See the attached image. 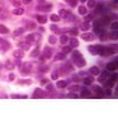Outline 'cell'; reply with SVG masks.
Segmentation results:
<instances>
[{"mask_svg": "<svg viewBox=\"0 0 118 132\" xmlns=\"http://www.w3.org/2000/svg\"><path fill=\"white\" fill-rule=\"evenodd\" d=\"M88 51L91 52V54L92 55H96L97 54V52H96V46H88Z\"/></svg>", "mask_w": 118, "mask_h": 132, "instance_id": "cell-36", "label": "cell"}, {"mask_svg": "<svg viewBox=\"0 0 118 132\" xmlns=\"http://www.w3.org/2000/svg\"><path fill=\"white\" fill-rule=\"evenodd\" d=\"M89 73L93 75H99V73H101V70H99L97 66H93V67L89 68Z\"/></svg>", "mask_w": 118, "mask_h": 132, "instance_id": "cell-18", "label": "cell"}, {"mask_svg": "<svg viewBox=\"0 0 118 132\" xmlns=\"http://www.w3.org/2000/svg\"><path fill=\"white\" fill-rule=\"evenodd\" d=\"M21 1H22V3H24V5H29L32 0H21Z\"/></svg>", "mask_w": 118, "mask_h": 132, "instance_id": "cell-55", "label": "cell"}, {"mask_svg": "<svg viewBox=\"0 0 118 132\" xmlns=\"http://www.w3.org/2000/svg\"><path fill=\"white\" fill-rule=\"evenodd\" d=\"M50 29H51V30H52V31H55V30H56V29H58V26H56V25H55V24H52V25H51V26H50Z\"/></svg>", "mask_w": 118, "mask_h": 132, "instance_id": "cell-54", "label": "cell"}, {"mask_svg": "<svg viewBox=\"0 0 118 132\" xmlns=\"http://www.w3.org/2000/svg\"><path fill=\"white\" fill-rule=\"evenodd\" d=\"M44 97H45V93H44L41 88H36L35 90H34L33 95H32V98H34V99H36V98H44Z\"/></svg>", "mask_w": 118, "mask_h": 132, "instance_id": "cell-3", "label": "cell"}, {"mask_svg": "<svg viewBox=\"0 0 118 132\" xmlns=\"http://www.w3.org/2000/svg\"><path fill=\"white\" fill-rule=\"evenodd\" d=\"M15 79H16V75L13 74V73L9 74V80H11V82H12V80H15Z\"/></svg>", "mask_w": 118, "mask_h": 132, "instance_id": "cell-49", "label": "cell"}, {"mask_svg": "<svg viewBox=\"0 0 118 132\" xmlns=\"http://www.w3.org/2000/svg\"><path fill=\"white\" fill-rule=\"evenodd\" d=\"M66 1H67V3L68 5L71 6V7H75V6H76V0H66Z\"/></svg>", "mask_w": 118, "mask_h": 132, "instance_id": "cell-45", "label": "cell"}, {"mask_svg": "<svg viewBox=\"0 0 118 132\" xmlns=\"http://www.w3.org/2000/svg\"><path fill=\"white\" fill-rule=\"evenodd\" d=\"M94 90L96 91V96H97V98H101V97H104V93H103V91H101L97 86H94Z\"/></svg>", "mask_w": 118, "mask_h": 132, "instance_id": "cell-24", "label": "cell"}, {"mask_svg": "<svg viewBox=\"0 0 118 132\" xmlns=\"http://www.w3.org/2000/svg\"><path fill=\"white\" fill-rule=\"evenodd\" d=\"M81 1H82V2H85V1H86V0H81Z\"/></svg>", "mask_w": 118, "mask_h": 132, "instance_id": "cell-57", "label": "cell"}, {"mask_svg": "<svg viewBox=\"0 0 118 132\" xmlns=\"http://www.w3.org/2000/svg\"><path fill=\"white\" fill-rule=\"evenodd\" d=\"M49 83V79H46V78H43L41 80V85H44V84H48Z\"/></svg>", "mask_w": 118, "mask_h": 132, "instance_id": "cell-53", "label": "cell"}, {"mask_svg": "<svg viewBox=\"0 0 118 132\" xmlns=\"http://www.w3.org/2000/svg\"><path fill=\"white\" fill-rule=\"evenodd\" d=\"M81 57H82V54H81L78 51H74V52H73V54H72V61L74 63L76 62L77 60H80Z\"/></svg>", "mask_w": 118, "mask_h": 132, "instance_id": "cell-15", "label": "cell"}, {"mask_svg": "<svg viewBox=\"0 0 118 132\" xmlns=\"http://www.w3.org/2000/svg\"><path fill=\"white\" fill-rule=\"evenodd\" d=\"M46 90H48V91H52V90H53V85L49 84V83H48V84H46Z\"/></svg>", "mask_w": 118, "mask_h": 132, "instance_id": "cell-47", "label": "cell"}, {"mask_svg": "<svg viewBox=\"0 0 118 132\" xmlns=\"http://www.w3.org/2000/svg\"><path fill=\"white\" fill-rule=\"evenodd\" d=\"M109 22H110V18H108V17H104L101 20H99V23H101V25H106V24H109Z\"/></svg>", "mask_w": 118, "mask_h": 132, "instance_id": "cell-22", "label": "cell"}, {"mask_svg": "<svg viewBox=\"0 0 118 132\" xmlns=\"http://www.w3.org/2000/svg\"><path fill=\"white\" fill-rule=\"evenodd\" d=\"M39 54H40V48H39V46L35 47L31 53H30V55H31L32 57H36V56H39Z\"/></svg>", "mask_w": 118, "mask_h": 132, "instance_id": "cell-29", "label": "cell"}, {"mask_svg": "<svg viewBox=\"0 0 118 132\" xmlns=\"http://www.w3.org/2000/svg\"><path fill=\"white\" fill-rule=\"evenodd\" d=\"M89 29H91V23H89V22L85 21L84 23L81 25V30H82V31H88Z\"/></svg>", "mask_w": 118, "mask_h": 132, "instance_id": "cell-19", "label": "cell"}, {"mask_svg": "<svg viewBox=\"0 0 118 132\" xmlns=\"http://www.w3.org/2000/svg\"><path fill=\"white\" fill-rule=\"evenodd\" d=\"M21 3H22V1H21V0H12V5L15 6L16 8H19V7H21Z\"/></svg>", "mask_w": 118, "mask_h": 132, "instance_id": "cell-38", "label": "cell"}, {"mask_svg": "<svg viewBox=\"0 0 118 132\" xmlns=\"http://www.w3.org/2000/svg\"><path fill=\"white\" fill-rule=\"evenodd\" d=\"M78 13L82 15V16L86 15L87 13V8L84 7V6H80V7H78Z\"/></svg>", "mask_w": 118, "mask_h": 132, "instance_id": "cell-27", "label": "cell"}, {"mask_svg": "<svg viewBox=\"0 0 118 132\" xmlns=\"http://www.w3.org/2000/svg\"><path fill=\"white\" fill-rule=\"evenodd\" d=\"M95 6H96V2H95V0H88L87 7H88V8H94Z\"/></svg>", "mask_w": 118, "mask_h": 132, "instance_id": "cell-41", "label": "cell"}, {"mask_svg": "<svg viewBox=\"0 0 118 132\" xmlns=\"http://www.w3.org/2000/svg\"><path fill=\"white\" fill-rule=\"evenodd\" d=\"M38 39H40V34H30V35L27 36L25 42H27L29 45H32V44L35 43Z\"/></svg>", "mask_w": 118, "mask_h": 132, "instance_id": "cell-2", "label": "cell"}, {"mask_svg": "<svg viewBox=\"0 0 118 132\" xmlns=\"http://www.w3.org/2000/svg\"><path fill=\"white\" fill-rule=\"evenodd\" d=\"M65 58H66V54L64 53H59L55 56V61H64Z\"/></svg>", "mask_w": 118, "mask_h": 132, "instance_id": "cell-25", "label": "cell"}, {"mask_svg": "<svg viewBox=\"0 0 118 132\" xmlns=\"http://www.w3.org/2000/svg\"><path fill=\"white\" fill-rule=\"evenodd\" d=\"M71 51H72V47H71V46H64V47H63V53H64V54H68V53H71Z\"/></svg>", "mask_w": 118, "mask_h": 132, "instance_id": "cell-40", "label": "cell"}, {"mask_svg": "<svg viewBox=\"0 0 118 132\" xmlns=\"http://www.w3.org/2000/svg\"><path fill=\"white\" fill-rule=\"evenodd\" d=\"M51 9H52V6L46 5V3H44V5H39L38 7H36V10H39V11H50Z\"/></svg>", "mask_w": 118, "mask_h": 132, "instance_id": "cell-7", "label": "cell"}, {"mask_svg": "<svg viewBox=\"0 0 118 132\" xmlns=\"http://www.w3.org/2000/svg\"><path fill=\"white\" fill-rule=\"evenodd\" d=\"M109 78H110L114 83H116V80H117V75H116V74H113L110 77H109Z\"/></svg>", "mask_w": 118, "mask_h": 132, "instance_id": "cell-48", "label": "cell"}, {"mask_svg": "<svg viewBox=\"0 0 118 132\" xmlns=\"http://www.w3.org/2000/svg\"><path fill=\"white\" fill-rule=\"evenodd\" d=\"M81 38L84 40V41H92V40H94V35L92 33H83L81 35Z\"/></svg>", "mask_w": 118, "mask_h": 132, "instance_id": "cell-12", "label": "cell"}, {"mask_svg": "<svg viewBox=\"0 0 118 132\" xmlns=\"http://www.w3.org/2000/svg\"><path fill=\"white\" fill-rule=\"evenodd\" d=\"M96 52L97 54L101 56H109L115 54V50L111 47H107V46H96Z\"/></svg>", "mask_w": 118, "mask_h": 132, "instance_id": "cell-1", "label": "cell"}, {"mask_svg": "<svg viewBox=\"0 0 118 132\" xmlns=\"http://www.w3.org/2000/svg\"><path fill=\"white\" fill-rule=\"evenodd\" d=\"M48 70H49V67H48V66H43V67L41 68V70H42V72H43V73L48 72Z\"/></svg>", "mask_w": 118, "mask_h": 132, "instance_id": "cell-56", "label": "cell"}, {"mask_svg": "<svg viewBox=\"0 0 118 132\" xmlns=\"http://www.w3.org/2000/svg\"><path fill=\"white\" fill-rule=\"evenodd\" d=\"M81 96H82L83 98H89V97H91V91H89L88 89H83Z\"/></svg>", "mask_w": 118, "mask_h": 132, "instance_id": "cell-26", "label": "cell"}, {"mask_svg": "<svg viewBox=\"0 0 118 132\" xmlns=\"http://www.w3.org/2000/svg\"><path fill=\"white\" fill-rule=\"evenodd\" d=\"M75 65H76L77 67H84L85 65H86V61L84 60V57H81L80 60H77L76 62H75Z\"/></svg>", "mask_w": 118, "mask_h": 132, "instance_id": "cell-14", "label": "cell"}, {"mask_svg": "<svg viewBox=\"0 0 118 132\" xmlns=\"http://www.w3.org/2000/svg\"><path fill=\"white\" fill-rule=\"evenodd\" d=\"M12 13L16 16H22L24 13V9L22 7H19V8H16L13 11H12Z\"/></svg>", "mask_w": 118, "mask_h": 132, "instance_id": "cell-16", "label": "cell"}, {"mask_svg": "<svg viewBox=\"0 0 118 132\" xmlns=\"http://www.w3.org/2000/svg\"><path fill=\"white\" fill-rule=\"evenodd\" d=\"M110 38H111V39H113V40H117V39H118V35H117V32H116V31H114V32H113V33H111V34H110Z\"/></svg>", "mask_w": 118, "mask_h": 132, "instance_id": "cell-46", "label": "cell"}, {"mask_svg": "<svg viewBox=\"0 0 118 132\" xmlns=\"http://www.w3.org/2000/svg\"><path fill=\"white\" fill-rule=\"evenodd\" d=\"M105 95H106V96H110V95H111V90H110V88H107L106 90H105Z\"/></svg>", "mask_w": 118, "mask_h": 132, "instance_id": "cell-50", "label": "cell"}, {"mask_svg": "<svg viewBox=\"0 0 118 132\" xmlns=\"http://www.w3.org/2000/svg\"><path fill=\"white\" fill-rule=\"evenodd\" d=\"M103 28H101V25L99 26V21H95L94 22V32L97 34H99L101 31H103Z\"/></svg>", "mask_w": 118, "mask_h": 132, "instance_id": "cell-13", "label": "cell"}, {"mask_svg": "<svg viewBox=\"0 0 118 132\" xmlns=\"http://www.w3.org/2000/svg\"><path fill=\"white\" fill-rule=\"evenodd\" d=\"M9 29H8L7 26H5L2 24V25H0V34H7V33H9Z\"/></svg>", "mask_w": 118, "mask_h": 132, "instance_id": "cell-30", "label": "cell"}, {"mask_svg": "<svg viewBox=\"0 0 118 132\" xmlns=\"http://www.w3.org/2000/svg\"><path fill=\"white\" fill-rule=\"evenodd\" d=\"M110 28H111V30L116 31V30L118 29V22H113V23L110 24Z\"/></svg>", "mask_w": 118, "mask_h": 132, "instance_id": "cell-43", "label": "cell"}, {"mask_svg": "<svg viewBox=\"0 0 118 132\" xmlns=\"http://www.w3.org/2000/svg\"><path fill=\"white\" fill-rule=\"evenodd\" d=\"M101 74V76L98 77V83H101V84H104V83L107 80V78L109 77V73H108V70H103L101 73H99Z\"/></svg>", "mask_w": 118, "mask_h": 132, "instance_id": "cell-4", "label": "cell"}, {"mask_svg": "<svg viewBox=\"0 0 118 132\" xmlns=\"http://www.w3.org/2000/svg\"><path fill=\"white\" fill-rule=\"evenodd\" d=\"M58 39H56V35H50L49 36V43L50 44H55Z\"/></svg>", "mask_w": 118, "mask_h": 132, "instance_id": "cell-31", "label": "cell"}, {"mask_svg": "<svg viewBox=\"0 0 118 132\" xmlns=\"http://www.w3.org/2000/svg\"><path fill=\"white\" fill-rule=\"evenodd\" d=\"M50 19H51V21H53V22H59L61 20V18L59 17V15H52L50 17Z\"/></svg>", "mask_w": 118, "mask_h": 132, "instance_id": "cell-34", "label": "cell"}, {"mask_svg": "<svg viewBox=\"0 0 118 132\" xmlns=\"http://www.w3.org/2000/svg\"><path fill=\"white\" fill-rule=\"evenodd\" d=\"M51 56H52V50H51L50 47H44V51H43V58H51Z\"/></svg>", "mask_w": 118, "mask_h": 132, "instance_id": "cell-9", "label": "cell"}, {"mask_svg": "<svg viewBox=\"0 0 118 132\" xmlns=\"http://www.w3.org/2000/svg\"><path fill=\"white\" fill-rule=\"evenodd\" d=\"M66 82H65V80H59L58 83H56V87H58V88H65V87H66Z\"/></svg>", "mask_w": 118, "mask_h": 132, "instance_id": "cell-28", "label": "cell"}, {"mask_svg": "<svg viewBox=\"0 0 118 132\" xmlns=\"http://www.w3.org/2000/svg\"><path fill=\"white\" fill-rule=\"evenodd\" d=\"M107 39V33L105 32V30H103V31L99 33V40H101V41H105Z\"/></svg>", "mask_w": 118, "mask_h": 132, "instance_id": "cell-32", "label": "cell"}, {"mask_svg": "<svg viewBox=\"0 0 118 132\" xmlns=\"http://www.w3.org/2000/svg\"><path fill=\"white\" fill-rule=\"evenodd\" d=\"M70 43H71V47H77L78 46V40L76 38H72L70 40Z\"/></svg>", "mask_w": 118, "mask_h": 132, "instance_id": "cell-21", "label": "cell"}, {"mask_svg": "<svg viewBox=\"0 0 118 132\" xmlns=\"http://www.w3.org/2000/svg\"><path fill=\"white\" fill-rule=\"evenodd\" d=\"M105 11V7H104V5H97L96 6V12L97 13H99V12H104Z\"/></svg>", "mask_w": 118, "mask_h": 132, "instance_id": "cell-35", "label": "cell"}, {"mask_svg": "<svg viewBox=\"0 0 118 132\" xmlns=\"http://www.w3.org/2000/svg\"><path fill=\"white\" fill-rule=\"evenodd\" d=\"M25 26H27L28 30H35L36 24H35V22L31 21V20H28V21L25 22Z\"/></svg>", "mask_w": 118, "mask_h": 132, "instance_id": "cell-11", "label": "cell"}, {"mask_svg": "<svg viewBox=\"0 0 118 132\" xmlns=\"http://www.w3.org/2000/svg\"><path fill=\"white\" fill-rule=\"evenodd\" d=\"M77 33H78V30L77 29H73V30H71L70 31V34L71 35H73V38H75V36L77 35Z\"/></svg>", "mask_w": 118, "mask_h": 132, "instance_id": "cell-44", "label": "cell"}, {"mask_svg": "<svg viewBox=\"0 0 118 132\" xmlns=\"http://www.w3.org/2000/svg\"><path fill=\"white\" fill-rule=\"evenodd\" d=\"M68 98H78V97H77L76 94H73V93H71V94H68Z\"/></svg>", "mask_w": 118, "mask_h": 132, "instance_id": "cell-52", "label": "cell"}, {"mask_svg": "<svg viewBox=\"0 0 118 132\" xmlns=\"http://www.w3.org/2000/svg\"><path fill=\"white\" fill-rule=\"evenodd\" d=\"M70 12L68 11H66V10H64V9H61L60 10V12H59V17L60 18H62V19H67L68 17H70Z\"/></svg>", "mask_w": 118, "mask_h": 132, "instance_id": "cell-10", "label": "cell"}, {"mask_svg": "<svg viewBox=\"0 0 118 132\" xmlns=\"http://www.w3.org/2000/svg\"><path fill=\"white\" fill-rule=\"evenodd\" d=\"M1 67H2V65H1V64H0V68H1Z\"/></svg>", "mask_w": 118, "mask_h": 132, "instance_id": "cell-58", "label": "cell"}, {"mask_svg": "<svg viewBox=\"0 0 118 132\" xmlns=\"http://www.w3.org/2000/svg\"><path fill=\"white\" fill-rule=\"evenodd\" d=\"M23 56H24V53H23V50H21V48L16 50L15 52H13V57L17 58V60H21Z\"/></svg>", "mask_w": 118, "mask_h": 132, "instance_id": "cell-8", "label": "cell"}, {"mask_svg": "<svg viewBox=\"0 0 118 132\" xmlns=\"http://www.w3.org/2000/svg\"><path fill=\"white\" fill-rule=\"evenodd\" d=\"M68 41V38L67 35H65V34H63L62 36H61V43L62 44H66V42Z\"/></svg>", "mask_w": 118, "mask_h": 132, "instance_id": "cell-39", "label": "cell"}, {"mask_svg": "<svg viewBox=\"0 0 118 132\" xmlns=\"http://www.w3.org/2000/svg\"><path fill=\"white\" fill-rule=\"evenodd\" d=\"M23 32H24L23 28H18V29H16L15 31H13V35L19 36V35H21V34H23Z\"/></svg>", "mask_w": 118, "mask_h": 132, "instance_id": "cell-23", "label": "cell"}, {"mask_svg": "<svg viewBox=\"0 0 118 132\" xmlns=\"http://www.w3.org/2000/svg\"><path fill=\"white\" fill-rule=\"evenodd\" d=\"M5 67L7 68V70H11L15 68V64H13V63H12L10 60H8V61H6V63H5Z\"/></svg>", "mask_w": 118, "mask_h": 132, "instance_id": "cell-17", "label": "cell"}, {"mask_svg": "<svg viewBox=\"0 0 118 132\" xmlns=\"http://www.w3.org/2000/svg\"><path fill=\"white\" fill-rule=\"evenodd\" d=\"M10 43L8 41H6V40H2V39H0V50L3 51V52H6V51H8L10 48Z\"/></svg>", "mask_w": 118, "mask_h": 132, "instance_id": "cell-5", "label": "cell"}, {"mask_svg": "<svg viewBox=\"0 0 118 132\" xmlns=\"http://www.w3.org/2000/svg\"><path fill=\"white\" fill-rule=\"evenodd\" d=\"M11 98H13V99H16V98H23V99H25V98H28V96H25V95L12 94V95H11Z\"/></svg>", "mask_w": 118, "mask_h": 132, "instance_id": "cell-37", "label": "cell"}, {"mask_svg": "<svg viewBox=\"0 0 118 132\" xmlns=\"http://www.w3.org/2000/svg\"><path fill=\"white\" fill-rule=\"evenodd\" d=\"M36 20H38L39 23L44 24V23H46V21H48V18L43 17V16H36Z\"/></svg>", "mask_w": 118, "mask_h": 132, "instance_id": "cell-20", "label": "cell"}, {"mask_svg": "<svg viewBox=\"0 0 118 132\" xmlns=\"http://www.w3.org/2000/svg\"><path fill=\"white\" fill-rule=\"evenodd\" d=\"M51 78H52V79H54V80H56V79H58L59 78V72H58V70H54V72L53 73H52V76H51Z\"/></svg>", "mask_w": 118, "mask_h": 132, "instance_id": "cell-42", "label": "cell"}, {"mask_svg": "<svg viewBox=\"0 0 118 132\" xmlns=\"http://www.w3.org/2000/svg\"><path fill=\"white\" fill-rule=\"evenodd\" d=\"M106 68H107V70H109V72H115V70H117V61L109 62L108 64L106 65Z\"/></svg>", "mask_w": 118, "mask_h": 132, "instance_id": "cell-6", "label": "cell"}, {"mask_svg": "<svg viewBox=\"0 0 118 132\" xmlns=\"http://www.w3.org/2000/svg\"><path fill=\"white\" fill-rule=\"evenodd\" d=\"M93 82H94V78H93V77H86V78L84 79L85 85H91V84H93Z\"/></svg>", "mask_w": 118, "mask_h": 132, "instance_id": "cell-33", "label": "cell"}, {"mask_svg": "<svg viewBox=\"0 0 118 132\" xmlns=\"http://www.w3.org/2000/svg\"><path fill=\"white\" fill-rule=\"evenodd\" d=\"M85 20H86V22H89V21H92V20H93V17H92V15H88V16H86V18H85Z\"/></svg>", "mask_w": 118, "mask_h": 132, "instance_id": "cell-51", "label": "cell"}]
</instances>
